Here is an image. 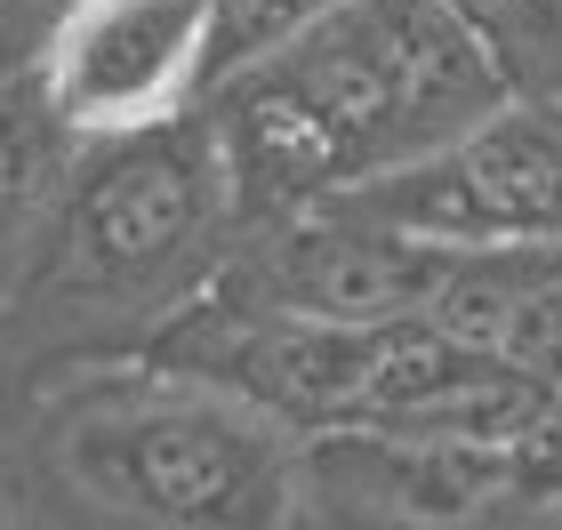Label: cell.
Segmentation results:
<instances>
[{
    "label": "cell",
    "instance_id": "52a82bcc",
    "mask_svg": "<svg viewBox=\"0 0 562 530\" xmlns=\"http://www.w3.org/2000/svg\"><path fill=\"white\" fill-rule=\"evenodd\" d=\"M426 322L530 377L539 394H562V241L450 249Z\"/></svg>",
    "mask_w": 562,
    "mask_h": 530
},
{
    "label": "cell",
    "instance_id": "7c38bea8",
    "mask_svg": "<svg viewBox=\"0 0 562 530\" xmlns=\"http://www.w3.org/2000/svg\"><path fill=\"white\" fill-rule=\"evenodd\" d=\"M72 0H0V72H24L41 57V41L65 24Z\"/></svg>",
    "mask_w": 562,
    "mask_h": 530
},
{
    "label": "cell",
    "instance_id": "8fae6325",
    "mask_svg": "<svg viewBox=\"0 0 562 530\" xmlns=\"http://www.w3.org/2000/svg\"><path fill=\"white\" fill-rule=\"evenodd\" d=\"M353 9V0H210V57H201V105L241 81V72H258L266 57H281L290 41H305L322 16Z\"/></svg>",
    "mask_w": 562,
    "mask_h": 530
},
{
    "label": "cell",
    "instance_id": "5b68a950",
    "mask_svg": "<svg viewBox=\"0 0 562 530\" xmlns=\"http://www.w3.org/2000/svg\"><path fill=\"white\" fill-rule=\"evenodd\" d=\"M210 0H72L41 41V89L81 145L137 137L201 105Z\"/></svg>",
    "mask_w": 562,
    "mask_h": 530
},
{
    "label": "cell",
    "instance_id": "8992f818",
    "mask_svg": "<svg viewBox=\"0 0 562 530\" xmlns=\"http://www.w3.org/2000/svg\"><path fill=\"white\" fill-rule=\"evenodd\" d=\"M338 210L402 225V234L442 241V249L562 241V129L522 113V105H506L474 137H458L450 154L338 193Z\"/></svg>",
    "mask_w": 562,
    "mask_h": 530
},
{
    "label": "cell",
    "instance_id": "3957f363",
    "mask_svg": "<svg viewBox=\"0 0 562 530\" xmlns=\"http://www.w3.org/2000/svg\"><path fill=\"white\" fill-rule=\"evenodd\" d=\"M234 258V185L210 113L105 137L72 169L57 241L33 282H57L72 306H186Z\"/></svg>",
    "mask_w": 562,
    "mask_h": 530
},
{
    "label": "cell",
    "instance_id": "277c9868",
    "mask_svg": "<svg viewBox=\"0 0 562 530\" xmlns=\"http://www.w3.org/2000/svg\"><path fill=\"white\" fill-rule=\"evenodd\" d=\"M450 273L442 241H418L402 225L353 217L338 201L297 210L266 225V234L234 241V258L217 266V297L258 314H290V322H338V330H386L434 306Z\"/></svg>",
    "mask_w": 562,
    "mask_h": 530
},
{
    "label": "cell",
    "instance_id": "30bf717a",
    "mask_svg": "<svg viewBox=\"0 0 562 530\" xmlns=\"http://www.w3.org/2000/svg\"><path fill=\"white\" fill-rule=\"evenodd\" d=\"M482 41L506 105L562 129V0H450Z\"/></svg>",
    "mask_w": 562,
    "mask_h": 530
},
{
    "label": "cell",
    "instance_id": "9c48e42d",
    "mask_svg": "<svg viewBox=\"0 0 562 530\" xmlns=\"http://www.w3.org/2000/svg\"><path fill=\"white\" fill-rule=\"evenodd\" d=\"M353 450V490H370L402 522H467L515 490V459L498 442H442V435H322Z\"/></svg>",
    "mask_w": 562,
    "mask_h": 530
},
{
    "label": "cell",
    "instance_id": "6da1fadb",
    "mask_svg": "<svg viewBox=\"0 0 562 530\" xmlns=\"http://www.w3.org/2000/svg\"><path fill=\"white\" fill-rule=\"evenodd\" d=\"M234 241L322 210L370 177L450 154L506 113V89L450 0H353L210 105Z\"/></svg>",
    "mask_w": 562,
    "mask_h": 530
},
{
    "label": "cell",
    "instance_id": "ba28073f",
    "mask_svg": "<svg viewBox=\"0 0 562 530\" xmlns=\"http://www.w3.org/2000/svg\"><path fill=\"white\" fill-rule=\"evenodd\" d=\"M81 154L89 145L65 129L57 105H48L41 72L33 65L0 72V297H16L41 273Z\"/></svg>",
    "mask_w": 562,
    "mask_h": 530
},
{
    "label": "cell",
    "instance_id": "7a4b0ae2",
    "mask_svg": "<svg viewBox=\"0 0 562 530\" xmlns=\"http://www.w3.org/2000/svg\"><path fill=\"white\" fill-rule=\"evenodd\" d=\"M65 474L137 530H290L305 442L210 386L153 377L65 418Z\"/></svg>",
    "mask_w": 562,
    "mask_h": 530
}]
</instances>
